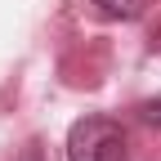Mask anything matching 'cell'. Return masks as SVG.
Returning a JSON list of instances; mask_svg holds the SVG:
<instances>
[{"mask_svg":"<svg viewBox=\"0 0 161 161\" xmlns=\"http://www.w3.org/2000/svg\"><path fill=\"white\" fill-rule=\"evenodd\" d=\"M67 161H130V139L116 116H80L67 130Z\"/></svg>","mask_w":161,"mask_h":161,"instance_id":"6da1fadb","label":"cell"},{"mask_svg":"<svg viewBox=\"0 0 161 161\" xmlns=\"http://www.w3.org/2000/svg\"><path fill=\"white\" fill-rule=\"evenodd\" d=\"M90 5L103 14V18H116V23H134L139 14H143L148 0H90Z\"/></svg>","mask_w":161,"mask_h":161,"instance_id":"7a4b0ae2","label":"cell"},{"mask_svg":"<svg viewBox=\"0 0 161 161\" xmlns=\"http://www.w3.org/2000/svg\"><path fill=\"white\" fill-rule=\"evenodd\" d=\"M139 116H143L148 125H157V130H161V98H148V103L139 108Z\"/></svg>","mask_w":161,"mask_h":161,"instance_id":"3957f363","label":"cell"}]
</instances>
